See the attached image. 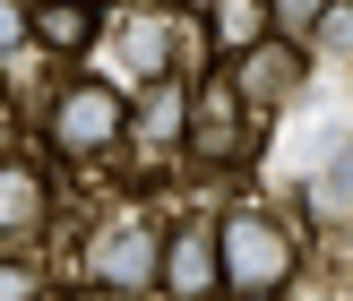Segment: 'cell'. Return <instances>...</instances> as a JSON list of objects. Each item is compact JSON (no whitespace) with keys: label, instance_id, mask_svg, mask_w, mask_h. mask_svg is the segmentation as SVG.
I'll return each instance as SVG.
<instances>
[{"label":"cell","instance_id":"7c38bea8","mask_svg":"<svg viewBox=\"0 0 353 301\" xmlns=\"http://www.w3.org/2000/svg\"><path fill=\"white\" fill-rule=\"evenodd\" d=\"M43 284H34V267H17V258H0V301H34Z\"/></svg>","mask_w":353,"mask_h":301},{"label":"cell","instance_id":"4fadbf2b","mask_svg":"<svg viewBox=\"0 0 353 301\" xmlns=\"http://www.w3.org/2000/svg\"><path fill=\"white\" fill-rule=\"evenodd\" d=\"M26 43V0H0V52Z\"/></svg>","mask_w":353,"mask_h":301},{"label":"cell","instance_id":"ba28073f","mask_svg":"<svg viewBox=\"0 0 353 301\" xmlns=\"http://www.w3.org/2000/svg\"><path fill=\"white\" fill-rule=\"evenodd\" d=\"M34 224H43V172L0 164V233H34Z\"/></svg>","mask_w":353,"mask_h":301},{"label":"cell","instance_id":"30bf717a","mask_svg":"<svg viewBox=\"0 0 353 301\" xmlns=\"http://www.w3.org/2000/svg\"><path fill=\"white\" fill-rule=\"evenodd\" d=\"M319 9H327V0H268V26H285V34H310V26H319Z\"/></svg>","mask_w":353,"mask_h":301},{"label":"cell","instance_id":"5b68a950","mask_svg":"<svg viewBox=\"0 0 353 301\" xmlns=\"http://www.w3.org/2000/svg\"><path fill=\"white\" fill-rule=\"evenodd\" d=\"M155 276H164L172 293H190V301L216 293V241H207V233H172L164 250H155Z\"/></svg>","mask_w":353,"mask_h":301},{"label":"cell","instance_id":"3957f363","mask_svg":"<svg viewBox=\"0 0 353 301\" xmlns=\"http://www.w3.org/2000/svg\"><path fill=\"white\" fill-rule=\"evenodd\" d=\"M121 129H130V103H121V86H69V95H61V112H52V138H61L69 155L112 147Z\"/></svg>","mask_w":353,"mask_h":301},{"label":"cell","instance_id":"9c48e42d","mask_svg":"<svg viewBox=\"0 0 353 301\" xmlns=\"http://www.w3.org/2000/svg\"><path fill=\"white\" fill-rule=\"evenodd\" d=\"M345 198H353V181H345V155H327V164L310 172V216H319L327 233H336V224H345Z\"/></svg>","mask_w":353,"mask_h":301},{"label":"cell","instance_id":"6da1fadb","mask_svg":"<svg viewBox=\"0 0 353 301\" xmlns=\"http://www.w3.org/2000/svg\"><path fill=\"white\" fill-rule=\"evenodd\" d=\"M216 276H233L241 293H285V276H293V241L276 233L268 216H224L216 224Z\"/></svg>","mask_w":353,"mask_h":301},{"label":"cell","instance_id":"8fae6325","mask_svg":"<svg viewBox=\"0 0 353 301\" xmlns=\"http://www.w3.org/2000/svg\"><path fill=\"white\" fill-rule=\"evenodd\" d=\"M130 52H138V61H164V17H138V26H130Z\"/></svg>","mask_w":353,"mask_h":301},{"label":"cell","instance_id":"52a82bcc","mask_svg":"<svg viewBox=\"0 0 353 301\" xmlns=\"http://www.w3.org/2000/svg\"><path fill=\"white\" fill-rule=\"evenodd\" d=\"M26 34H43L52 52H86L95 43V9L86 0H43V9H26Z\"/></svg>","mask_w":353,"mask_h":301},{"label":"cell","instance_id":"7a4b0ae2","mask_svg":"<svg viewBox=\"0 0 353 301\" xmlns=\"http://www.w3.org/2000/svg\"><path fill=\"white\" fill-rule=\"evenodd\" d=\"M241 121L259 129V112H250V103L233 95V78H207L199 95H181V138L199 147V164H241V155H250Z\"/></svg>","mask_w":353,"mask_h":301},{"label":"cell","instance_id":"8992f818","mask_svg":"<svg viewBox=\"0 0 353 301\" xmlns=\"http://www.w3.org/2000/svg\"><path fill=\"white\" fill-rule=\"evenodd\" d=\"M268 0H216V26H207V43H216V61H241L250 43H268Z\"/></svg>","mask_w":353,"mask_h":301},{"label":"cell","instance_id":"277c9868","mask_svg":"<svg viewBox=\"0 0 353 301\" xmlns=\"http://www.w3.org/2000/svg\"><path fill=\"white\" fill-rule=\"evenodd\" d=\"M95 276L112 293H147L155 284V241L138 233V224H103L95 233Z\"/></svg>","mask_w":353,"mask_h":301}]
</instances>
